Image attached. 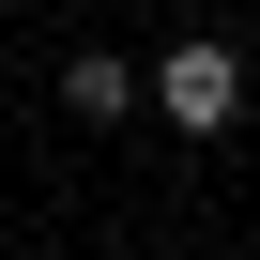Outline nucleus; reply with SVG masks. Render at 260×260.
<instances>
[{
  "mask_svg": "<svg viewBox=\"0 0 260 260\" xmlns=\"http://www.w3.org/2000/svg\"><path fill=\"white\" fill-rule=\"evenodd\" d=\"M153 107L184 122V138H230V122H245V46H214V31H184V46L153 61Z\"/></svg>",
  "mask_w": 260,
  "mask_h": 260,
  "instance_id": "nucleus-1",
  "label": "nucleus"
},
{
  "mask_svg": "<svg viewBox=\"0 0 260 260\" xmlns=\"http://www.w3.org/2000/svg\"><path fill=\"white\" fill-rule=\"evenodd\" d=\"M138 92H153V77L122 61V46H61V107H77V122H122Z\"/></svg>",
  "mask_w": 260,
  "mask_h": 260,
  "instance_id": "nucleus-2",
  "label": "nucleus"
}]
</instances>
